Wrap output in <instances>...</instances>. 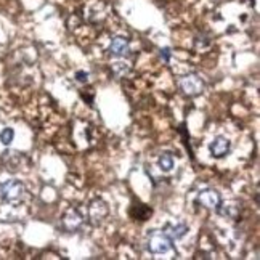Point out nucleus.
Here are the masks:
<instances>
[{"label":"nucleus","mask_w":260,"mask_h":260,"mask_svg":"<svg viewBox=\"0 0 260 260\" xmlns=\"http://www.w3.org/2000/svg\"><path fill=\"white\" fill-rule=\"evenodd\" d=\"M24 194V185L19 180H7L5 183L0 185V196L5 203L15 204L18 201H21V198Z\"/></svg>","instance_id":"1"},{"label":"nucleus","mask_w":260,"mask_h":260,"mask_svg":"<svg viewBox=\"0 0 260 260\" xmlns=\"http://www.w3.org/2000/svg\"><path fill=\"white\" fill-rule=\"evenodd\" d=\"M171 55H172V52H171V48H161V58L164 59V61H169L171 59Z\"/></svg>","instance_id":"13"},{"label":"nucleus","mask_w":260,"mask_h":260,"mask_svg":"<svg viewBox=\"0 0 260 260\" xmlns=\"http://www.w3.org/2000/svg\"><path fill=\"white\" fill-rule=\"evenodd\" d=\"M209 148H211V153L214 157H223L230 151V140L225 137H215Z\"/></svg>","instance_id":"6"},{"label":"nucleus","mask_w":260,"mask_h":260,"mask_svg":"<svg viewBox=\"0 0 260 260\" xmlns=\"http://www.w3.org/2000/svg\"><path fill=\"white\" fill-rule=\"evenodd\" d=\"M63 222L66 225V228L69 230H76L82 225V215L79 214L76 209H69V211L66 212L64 218H63Z\"/></svg>","instance_id":"9"},{"label":"nucleus","mask_w":260,"mask_h":260,"mask_svg":"<svg viewBox=\"0 0 260 260\" xmlns=\"http://www.w3.org/2000/svg\"><path fill=\"white\" fill-rule=\"evenodd\" d=\"M13 138H15V132H13V128H4L2 130V134H0V142H2L4 145H10L13 142Z\"/></svg>","instance_id":"12"},{"label":"nucleus","mask_w":260,"mask_h":260,"mask_svg":"<svg viewBox=\"0 0 260 260\" xmlns=\"http://www.w3.org/2000/svg\"><path fill=\"white\" fill-rule=\"evenodd\" d=\"M148 249L153 254H166L172 249V239H169L162 232H153L148 238Z\"/></svg>","instance_id":"2"},{"label":"nucleus","mask_w":260,"mask_h":260,"mask_svg":"<svg viewBox=\"0 0 260 260\" xmlns=\"http://www.w3.org/2000/svg\"><path fill=\"white\" fill-rule=\"evenodd\" d=\"M128 71H130V66H128L127 63L117 61V63H114V64H113V73H114L117 77H122V76H125Z\"/></svg>","instance_id":"11"},{"label":"nucleus","mask_w":260,"mask_h":260,"mask_svg":"<svg viewBox=\"0 0 260 260\" xmlns=\"http://www.w3.org/2000/svg\"><path fill=\"white\" fill-rule=\"evenodd\" d=\"M198 201L207 209H218L222 199H220V194L215 189H204V191L198 194Z\"/></svg>","instance_id":"5"},{"label":"nucleus","mask_w":260,"mask_h":260,"mask_svg":"<svg viewBox=\"0 0 260 260\" xmlns=\"http://www.w3.org/2000/svg\"><path fill=\"white\" fill-rule=\"evenodd\" d=\"M106 215H108L106 204L103 201H100V199L93 201L92 206H90V218L93 220V223H100Z\"/></svg>","instance_id":"8"},{"label":"nucleus","mask_w":260,"mask_h":260,"mask_svg":"<svg viewBox=\"0 0 260 260\" xmlns=\"http://www.w3.org/2000/svg\"><path fill=\"white\" fill-rule=\"evenodd\" d=\"M162 233H164L169 239H180V238H183V236L188 233V226H186L185 223H177V225L167 223V225L162 228Z\"/></svg>","instance_id":"7"},{"label":"nucleus","mask_w":260,"mask_h":260,"mask_svg":"<svg viewBox=\"0 0 260 260\" xmlns=\"http://www.w3.org/2000/svg\"><path fill=\"white\" fill-rule=\"evenodd\" d=\"M130 53V42L125 37H114L109 44V55L116 58H124Z\"/></svg>","instance_id":"4"},{"label":"nucleus","mask_w":260,"mask_h":260,"mask_svg":"<svg viewBox=\"0 0 260 260\" xmlns=\"http://www.w3.org/2000/svg\"><path fill=\"white\" fill-rule=\"evenodd\" d=\"M76 77H77V81H79V82H87V81H88V73L79 71V73L76 74Z\"/></svg>","instance_id":"14"},{"label":"nucleus","mask_w":260,"mask_h":260,"mask_svg":"<svg viewBox=\"0 0 260 260\" xmlns=\"http://www.w3.org/2000/svg\"><path fill=\"white\" fill-rule=\"evenodd\" d=\"M180 88L183 90V93L188 96H196L204 90L203 79L196 74H188L180 79Z\"/></svg>","instance_id":"3"},{"label":"nucleus","mask_w":260,"mask_h":260,"mask_svg":"<svg viewBox=\"0 0 260 260\" xmlns=\"http://www.w3.org/2000/svg\"><path fill=\"white\" fill-rule=\"evenodd\" d=\"M157 166H159V169H161L162 172H166V174H169L174 169V157H172V154H169V153H162L161 156H159V159H157Z\"/></svg>","instance_id":"10"}]
</instances>
